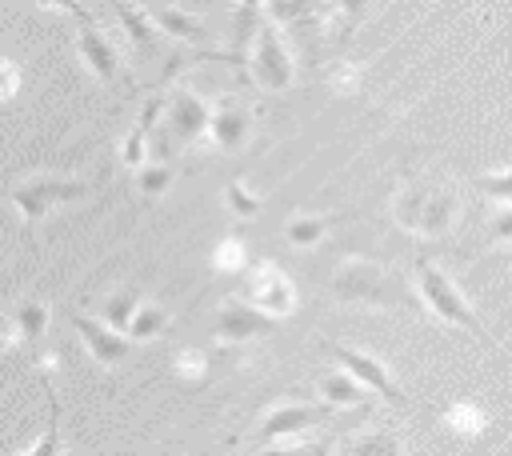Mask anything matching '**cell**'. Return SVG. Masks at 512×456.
Returning a JSON list of instances; mask_svg holds the SVG:
<instances>
[{
    "label": "cell",
    "instance_id": "35",
    "mask_svg": "<svg viewBox=\"0 0 512 456\" xmlns=\"http://www.w3.org/2000/svg\"><path fill=\"white\" fill-rule=\"evenodd\" d=\"M492 240H500V244H512V204L496 216V224H492Z\"/></svg>",
    "mask_w": 512,
    "mask_h": 456
},
{
    "label": "cell",
    "instance_id": "27",
    "mask_svg": "<svg viewBox=\"0 0 512 456\" xmlns=\"http://www.w3.org/2000/svg\"><path fill=\"white\" fill-rule=\"evenodd\" d=\"M224 204H228V212H232L236 220H248V216L260 212V196H256L244 180H232V184L224 188Z\"/></svg>",
    "mask_w": 512,
    "mask_h": 456
},
{
    "label": "cell",
    "instance_id": "18",
    "mask_svg": "<svg viewBox=\"0 0 512 456\" xmlns=\"http://www.w3.org/2000/svg\"><path fill=\"white\" fill-rule=\"evenodd\" d=\"M152 16H156L160 32L172 36V40H180V44H204L208 40V24L200 16L176 8V4H160V8H152Z\"/></svg>",
    "mask_w": 512,
    "mask_h": 456
},
{
    "label": "cell",
    "instance_id": "6",
    "mask_svg": "<svg viewBox=\"0 0 512 456\" xmlns=\"http://www.w3.org/2000/svg\"><path fill=\"white\" fill-rule=\"evenodd\" d=\"M324 348H328V356H332L340 368H348L368 392H376L380 400H388V404H396V408H408V392L396 384V376H392V368H388L384 360H376L372 352H360V348H352V344H336V340H324Z\"/></svg>",
    "mask_w": 512,
    "mask_h": 456
},
{
    "label": "cell",
    "instance_id": "19",
    "mask_svg": "<svg viewBox=\"0 0 512 456\" xmlns=\"http://www.w3.org/2000/svg\"><path fill=\"white\" fill-rule=\"evenodd\" d=\"M344 456H404V440L396 428H364L344 444Z\"/></svg>",
    "mask_w": 512,
    "mask_h": 456
},
{
    "label": "cell",
    "instance_id": "33",
    "mask_svg": "<svg viewBox=\"0 0 512 456\" xmlns=\"http://www.w3.org/2000/svg\"><path fill=\"white\" fill-rule=\"evenodd\" d=\"M328 80H332V88H336V92H352V88L360 84V72H356L352 64H340V68H332V76H328Z\"/></svg>",
    "mask_w": 512,
    "mask_h": 456
},
{
    "label": "cell",
    "instance_id": "14",
    "mask_svg": "<svg viewBox=\"0 0 512 456\" xmlns=\"http://www.w3.org/2000/svg\"><path fill=\"white\" fill-rule=\"evenodd\" d=\"M112 12L120 16V28H124V36H128V44H132V52L136 56H156L160 52V40H164V32H160V24H156V16L152 12H144L140 4H132V0H112Z\"/></svg>",
    "mask_w": 512,
    "mask_h": 456
},
{
    "label": "cell",
    "instance_id": "12",
    "mask_svg": "<svg viewBox=\"0 0 512 456\" xmlns=\"http://www.w3.org/2000/svg\"><path fill=\"white\" fill-rule=\"evenodd\" d=\"M76 52H80L84 68H88L96 80H104V84H116V80H120V56H116V48L108 44V36H104L92 20H80Z\"/></svg>",
    "mask_w": 512,
    "mask_h": 456
},
{
    "label": "cell",
    "instance_id": "16",
    "mask_svg": "<svg viewBox=\"0 0 512 456\" xmlns=\"http://www.w3.org/2000/svg\"><path fill=\"white\" fill-rule=\"evenodd\" d=\"M260 8H268V0H236V32H232V52H228V64L248 76V48L260 32Z\"/></svg>",
    "mask_w": 512,
    "mask_h": 456
},
{
    "label": "cell",
    "instance_id": "38",
    "mask_svg": "<svg viewBox=\"0 0 512 456\" xmlns=\"http://www.w3.org/2000/svg\"><path fill=\"white\" fill-rule=\"evenodd\" d=\"M256 456H280V448H256Z\"/></svg>",
    "mask_w": 512,
    "mask_h": 456
},
{
    "label": "cell",
    "instance_id": "17",
    "mask_svg": "<svg viewBox=\"0 0 512 456\" xmlns=\"http://www.w3.org/2000/svg\"><path fill=\"white\" fill-rule=\"evenodd\" d=\"M316 388H320V400H324L332 412L368 404V388H364L348 368H340V364H336V372H324V376L316 380Z\"/></svg>",
    "mask_w": 512,
    "mask_h": 456
},
{
    "label": "cell",
    "instance_id": "13",
    "mask_svg": "<svg viewBox=\"0 0 512 456\" xmlns=\"http://www.w3.org/2000/svg\"><path fill=\"white\" fill-rule=\"evenodd\" d=\"M248 132H252V112L240 104V100H220L212 108V120H208V140L220 148V152H240L248 144Z\"/></svg>",
    "mask_w": 512,
    "mask_h": 456
},
{
    "label": "cell",
    "instance_id": "3",
    "mask_svg": "<svg viewBox=\"0 0 512 456\" xmlns=\"http://www.w3.org/2000/svg\"><path fill=\"white\" fill-rule=\"evenodd\" d=\"M332 296L340 304H364V308H396L404 300L396 276L372 260H344L332 272Z\"/></svg>",
    "mask_w": 512,
    "mask_h": 456
},
{
    "label": "cell",
    "instance_id": "24",
    "mask_svg": "<svg viewBox=\"0 0 512 456\" xmlns=\"http://www.w3.org/2000/svg\"><path fill=\"white\" fill-rule=\"evenodd\" d=\"M168 328V312L160 308V304H140L136 308V316H132V324H128V336L132 340H152V336H160Z\"/></svg>",
    "mask_w": 512,
    "mask_h": 456
},
{
    "label": "cell",
    "instance_id": "23",
    "mask_svg": "<svg viewBox=\"0 0 512 456\" xmlns=\"http://www.w3.org/2000/svg\"><path fill=\"white\" fill-rule=\"evenodd\" d=\"M324 232H328V216H292L288 228H284L292 248H312V244L324 240Z\"/></svg>",
    "mask_w": 512,
    "mask_h": 456
},
{
    "label": "cell",
    "instance_id": "26",
    "mask_svg": "<svg viewBox=\"0 0 512 456\" xmlns=\"http://www.w3.org/2000/svg\"><path fill=\"white\" fill-rule=\"evenodd\" d=\"M212 268H216V272H244V268H248V248H244L236 236H224V240L212 248Z\"/></svg>",
    "mask_w": 512,
    "mask_h": 456
},
{
    "label": "cell",
    "instance_id": "31",
    "mask_svg": "<svg viewBox=\"0 0 512 456\" xmlns=\"http://www.w3.org/2000/svg\"><path fill=\"white\" fill-rule=\"evenodd\" d=\"M280 456H336V448H332V440H300V444H292V448H280Z\"/></svg>",
    "mask_w": 512,
    "mask_h": 456
},
{
    "label": "cell",
    "instance_id": "22",
    "mask_svg": "<svg viewBox=\"0 0 512 456\" xmlns=\"http://www.w3.org/2000/svg\"><path fill=\"white\" fill-rule=\"evenodd\" d=\"M140 304H144V296H140L136 288H116V292L104 296V304H100V320H108L112 328L128 332V324H132V316H136Z\"/></svg>",
    "mask_w": 512,
    "mask_h": 456
},
{
    "label": "cell",
    "instance_id": "8",
    "mask_svg": "<svg viewBox=\"0 0 512 456\" xmlns=\"http://www.w3.org/2000/svg\"><path fill=\"white\" fill-rule=\"evenodd\" d=\"M208 120H212V104L196 88H176L164 100V132L172 136L176 148L196 144L200 136H208Z\"/></svg>",
    "mask_w": 512,
    "mask_h": 456
},
{
    "label": "cell",
    "instance_id": "11",
    "mask_svg": "<svg viewBox=\"0 0 512 456\" xmlns=\"http://www.w3.org/2000/svg\"><path fill=\"white\" fill-rule=\"evenodd\" d=\"M72 328H76V336H80V344L88 348V356L92 360H100V364H124L128 360V344H132V336L128 332H120V328H112L108 320H100V316H84V312H72Z\"/></svg>",
    "mask_w": 512,
    "mask_h": 456
},
{
    "label": "cell",
    "instance_id": "34",
    "mask_svg": "<svg viewBox=\"0 0 512 456\" xmlns=\"http://www.w3.org/2000/svg\"><path fill=\"white\" fill-rule=\"evenodd\" d=\"M36 4H44V8H60V12L76 16V24H80V20H92V16H88V8H84L80 0H36Z\"/></svg>",
    "mask_w": 512,
    "mask_h": 456
},
{
    "label": "cell",
    "instance_id": "20",
    "mask_svg": "<svg viewBox=\"0 0 512 456\" xmlns=\"http://www.w3.org/2000/svg\"><path fill=\"white\" fill-rule=\"evenodd\" d=\"M48 320H52L48 304H44V300H32V296L20 300L16 312H12V324H16V332H20V344H40L44 332H48Z\"/></svg>",
    "mask_w": 512,
    "mask_h": 456
},
{
    "label": "cell",
    "instance_id": "21",
    "mask_svg": "<svg viewBox=\"0 0 512 456\" xmlns=\"http://www.w3.org/2000/svg\"><path fill=\"white\" fill-rule=\"evenodd\" d=\"M44 396H48V424H44L40 440H32V448L24 456H64V440H60V396L52 392L48 376H44Z\"/></svg>",
    "mask_w": 512,
    "mask_h": 456
},
{
    "label": "cell",
    "instance_id": "1",
    "mask_svg": "<svg viewBox=\"0 0 512 456\" xmlns=\"http://www.w3.org/2000/svg\"><path fill=\"white\" fill-rule=\"evenodd\" d=\"M392 216H396L400 228L436 240V236L452 232V224L460 216V192L452 184H440V180H432V184H404L396 192Z\"/></svg>",
    "mask_w": 512,
    "mask_h": 456
},
{
    "label": "cell",
    "instance_id": "15",
    "mask_svg": "<svg viewBox=\"0 0 512 456\" xmlns=\"http://www.w3.org/2000/svg\"><path fill=\"white\" fill-rule=\"evenodd\" d=\"M164 92H156V96H148L144 100V108H140V116H136V124H132V132L124 136V144H120V160H124V168H144L148 164V136H152V128H156V120L164 116Z\"/></svg>",
    "mask_w": 512,
    "mask_h": 456
},
{
    "label": "cell",
    "instance_id": "9",
    "mask_svg": "<svg viewBox=\"0 0 512 456\" xmlns=\"http://www.w3.org/2000/svg\"><path fill=\"white\" fill-rule=\"evenodd\" d=\"M276 316H268L264 308H256L252 300H240V296H232V300H224L220 304V316H216V328H212V336L220 340V344H248V340H256V336H268V332H276Z\"/></svg>",
    "mask_w": 512,
    "mask_h": 456
},
{
    "label": "cell",
    "instance_id": "30",
    "mask_svg": "<svg viewBox=\"0 0 512 456\" xmlns=\"http://www.w3.org/2000/svg\"><path fill=\"white\" fill-rule=\"evenodd\" d=\"M476 188H480L484 196H496V200L512 204V168H508V172H492V176H480V180H476Z\"/></svg>",
    "mask_w": 512,
    "mask_h": 456
},
{
    "label": "cell",
    "instance_id": "4",
    "mask_svg": "<svg viewBox=\"0 0 512 456\" xmlns=\"http://www.w3.org/2000/svg\"><path fill=\"white\" fill-rule=\"evenodd\" d=\"M248 80H252L256 88H264V92H284V88H292V80H296L292 52H288V44H284L276 20L260 24V32H256V40H252V48H248Z\"/></svg>",
    "mask_w": 512,
    "mask_h": 456
},
{
    "label": "cell",
    "instance_id": "37",
    "mask_svg": "<svg viewBox=\"0 0 512 456\" xmlns=\"http://www.w3.org/2000/svg\"><path fill=\"white\" fill-rule=\"evenodd\" d=\"M56 364H60V360H56V352H44V356H40V372H52Z\"/></svg>",
    "mask_w": 512,
    "mask_h": 456
},
{
    "label": "cell",
    "instance_id": "25",
    "mask_svg": "<svg viewBox=\"0 0 512 456\" xmlns=\"http://www.w3.org/2000/svg\"><path fill=\"white\" fill-rule=\"evenodd\" d=\"M136 184H140L144 196H160L172 184V164L164 156H152L144 168H136Z\"/></svg>",
    "mask_w": 512,
    "mask_h": 456
},
{
    "label": "cell",
    "instance_id": "5",
    "mask_svg": "<svg viewBox=\"0 0 512 456\" xmlns=\"http://www.w3.org/2000/svg\"><path fill=\"white\" fill-rule=\"evenodd\" d=\"M88 192H92L88 180H76V176H28V180H16L8 188V200L16 204V212L28 224H40L48 216V208L68 204V200H84Z\"/></svg>",
    "mask_w": 512,
    "mask_h": 456
},
{
    "label": "cell",
    "instance_id": "36",
    "mask_svg": "<svg viewBox=\"0 0 512 456\" xmlns=\"http://www.w3.org/2000/svg\"><path fill=\"white\" fill-rule=\"evenodd\" d=\"M336 8L344 12V20H348V24H356V20L364 16V8H368V0H336Z\"/></svg>",
    "mask_w": 512,
    "mask_h": 456
},
{
    "label": "cell",
    "instance_id": "28",
    "mask_svg": "<svg viewBox=\"0 0 512 456\" xmlns=\"http://www.w3.org/2000/svg\"><path fill=\"white\" fill-rule=\"evenodd\" d=\"M448 424L456 428V432H480L484 428V416H480V408H472V404H452L448 408Z\"/></svg>",
    "mask_w": 512,
    "mask_h": 456
},
{
    "label": "cell",
    "instance_id": "29",
    "mask_svg": "<svg viewBox=\"0 0 512 456\" xmlns=\"http://www.w3.org/2000/svg\"><path fill=\"white\" fill-rule=\"evenodd\" d=\"M172 364H176V372H180L184 380H204V372H208V360H204V352H192V348H180Z\"/></svg>",
    "mask_w": 512,
    "mask_h": 456
},
{
    "label": "cell",
    "instance_id": "2",
    "mask_svg": "<svg viewBox=\"0 0 512 456\" xmlns=\"http://www.w3.org/2000/svg\"><path fill=\"white\" fill-rule=\"evenodd\" d=\"M416 292H420L424 308H428L436 320H444V324H452V328H464V332H472L476 340H484V344L492 348V332L480 324L476 308L468 304V296L456 288V280H452L440 264L416 260Z\"/></svg>",
    "mask_w": 512,
    "mask_h": 456
},
{
    "label": "cell",
    "instance_id": "7",
    "mask_svg": "<svg viewBox=\"0 0 512 456\" xmlns=\"http://www.w3.org/2000/svg\"><path fill=\"white\" fill-rule=\"evenodd\" d=\"M324 416H332V408L320 400V404H308V400H284V404H272L256 428V448H272L280 440H296L304 436L308 428H316Z\"/></svg>",
    "mask_w": 512,
    "mask_h": 456
},
{
    "label": "cell",
    "instance_id": "10",
    "mask_svg": "<svg viewBox=\"0 0 512 456\" xmlns=\"http://www.w3.org/2000/svg\"><path fill=\"white\" fill-rule=\"evenodd\" d=\"M248 300H252L256 308H264L268 316L284 320V316H292V308H296V288H292V280H288V272H284L280 264L260 260V264L252 268V276H248Z\"/></svg>",
    "mask_w": 512,
    "mask_h": 456
},
{
    "label": "cell",
    "instance_id": "32",
    "mask_svg": "<svg viewBox=\"0 0 512 456\" xmlns=\"http://www.w3.org/2000/svg\"><path fill=\"white\" fill-rule=\"evenodd\" d=\"M20 92V68L0 56V100H12Z\"/></svg>",
    "mask_w": 512,
    "mask_h": 456
}]
</instances>
